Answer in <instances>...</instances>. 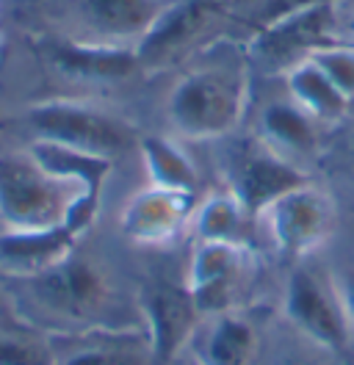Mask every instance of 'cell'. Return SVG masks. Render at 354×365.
I'll return each mask as SVG.
<instances>
[{"label":"cell","mask_w":354,"mask_h":365,"mask_svg":"<svg viewBox=\"0 0 354 365\" xmlns=\"http://www.w3.org/2000/svg\"><path fill=\"white\" fill-rule=\"evenodd\" d=\"M172 0H81V17L97 42L136 45Z\"/></svg>","instance_id":"cell-15"},{"label":"cell","mask_w":354,"mask_h":365,"mask_svg":"<svg viewBox=\"0 0 354 365\" xmlns=\"http://www.w3.org/2000/svg\"><path fill=\"white\" fill-rule=\"evenodd\" d=\"M246 75L230 67H202L177 81L169 100L166 116L177 136L208 141L230 136L246 111Z\"/></svg>","instance_id":"cell-1"},{"label":"cell","mask_w":354,"mask_h":365,"mask_svg":"<svg viewBox=\"0 0 354 365\" xmlns=\"http://www.w3.org/2000/svg\"><path fill=\"white\" fill-rule=\"evenodd\" d=\"M191 346L199 365H252L258 332L243 316L230 310L202 321Z\"/></svg>","instance_id":"cell-16"},{"label":"cell","mask_w":354,"mask_h":365,"mask_svg":"<svg viewBox=\"0 0 354 365\" xmlns=\"http://www.w3.org/2000/svg\"><path fill=\"white\" fill-rule=\"evenodd\" d=\"M0 365H53V354L34 338L0 332Z\"/></svg>","instance_id":"cell-25"},{"label":"cell","mask_w":354,"mask_h":365,"mask_svg":"<svg viewBox=\"0 0 354 365\" xmlns=\"http://www.w3.org/2000/svg\"><path fill=\"white\" fill-rule=\"evenodd\" d=\"M84 232L72 225L59 227H6L0 232V272L14 279H36L75 252Z\"/></svg>","instance_id":"cell-13"},{"label":"cell","mask_w":354,"mask_h":365,"mask_svg":"<svg viewBox=\"0 0 354 365\" xmlns=\"http://www.w3.org/2000/svg\"><path fill=\"white\" fill-rule=\"evenodd\" d=\"M349 34L354 36V14H352V20H349Z\"/></svg>","instance_id":"cell-28"},{"label":"cell","mask_w":354,"mask_h":365,"mask_svg":"<svg viewBox=\"0 0 354 365\" xmlns=\"http://www.w3.org/2000/svg\"><path fill=\"white\" fill-rule=\"evenodd\" d=\"M249 279H252L249 247L197 241L186 272V288L191 291L205 319L236 310Z\"/></svg>","instance_id":"cell-10"},{"label":"cell","mask_w":354,"mask_h":365,"mask_svg":"<svg viewBox=\"0 0 354 365\" xmlns=\"http://www.w3.org/2000/svg\"><path fill=\"white\" fill-rule=\"evenodd\" d=\"M227 180V191L246 207L249 216L261 219L266 207L274 205L280 197L310 182V175L299 163L288 160L266 141L255 138L233 155Z\"/></svg>","instance_id":"cell-9"},{"label":"cell","mask_w":354,"mask_h":365,"mask_svg":"<svg viewBox=\"0 0 354 365\" xmlns=\"http://www.w3.org/2000/svg\"><path fill=\"white\" fill-rule=\"evenodd\" d=\"M34 297L44 310L72 321H86L97 316L111 299V285L106 272L81 255H69L64 263L44 272L36 279H28Z\"/></svg>","instance_id":"cell-11"},{"label":"cell","mask_w":354,"mask_h":365,"mask_svg":"<svg viewBox=\"0 0 354 365\" xmlns=\"http://www.w3.org/2000/svg\"><path fill=\"white\" fill-rule=\"evenodd\" d=\"M138 153L144 160L150 185L183 191V194H197L199 169L177 141L166 136H144L138 138Z\"/></svg>","instance_id":"cell-21"},{"label":"cell","mask_w":354,"mask_h":365,"mask_svg":"<svg viewBox=\"0 0 354 365\" xmlns=\"http://www.w3.org/2000/svg\"><path fill=\"white\" fill-rule=\"evenodd\" d=\"M194 210L197 194L147 185L128 200L119 216V227L122 235L138 247H163L175 241L186 227H191Z\"/></svg>","instance_id":"cell-12"},{"label":"cell","mask_w":354,"mask_h":365,"mask_svg":"<svg viewBox=\"0 0 354 365\" xmlns=\"http://www.w3.org/2000/svg\"><path fill=\"white\" fill-rule=\"evenodd\" d=\"M285 316L305 338L330 351L346 349L354 338L335 279L315 269H296L290 274L285 285Z\"/></svg>","instance_id":"cell-8"},{"label":"cell","mask_w":354,"mask_h":365,"mask_svg":"<svg viewBox=\"0 0 354 365\" xmlns=\"http://www.w3.org/2000/svg\"><path fill=\"white\" fill-rule=\"evenodd\" d=\"M261 141L299 163V158H310L318 150V122L293 100H274L261 114Z\"/></svg>","instance_id":"cell-18"},{"label":"cell","mask_w":354,"mask_h":365,"mask_svg":"<svg viewBox=\"0 0 354 365\" xmlns=\"http://www.w3.org/2000/svg\"><path fill=\"white\" fill-rule=\"evenodd\" d=\"M310 61L321 69L354 106V45H340V42L327 45L315 50L310 56Z\"/></svg>","instance_id":"cell-24"},{"label":"cell","mask_w":354,"mask_h":365,"mask_svg":"<svg viewBox=\"0 0 354 365\" xmlns=\"http://www.w3.org/2000/svg\"><path fill=\"white\" fill-rule=\"evenodd\" d=\"M252 219L255 216H249L246 207L230 191H213L202 202H197V210L191 216V230H194L197 241L249 247Z\"/></svg>","instance_id":"cell-19"},{"label":"cell","mask_w":354,"mask_h":365,"mask_svg":"<svg viewBox=\"0 0 354 365\" xmlns=\"http://www.w3.org/2000/svg\"><path fill=\"white\" fill-rule=\"evenodd\" d=\"M28 155L36 160L47 175L81 188L84 194L97 197V200H100L103 185L113 169V158L91 155V153L66 147V144H56V141H44V138H34V144L28 147Z\"/></svg>","instance_id":"cell-17"},{"label":"cell","mask_w":354,"mask_h":365,"mask_svg":"<svg viewBox=\"0 0 354 365\" xmlns=\"http://www.w3.org/2000/svg\"><path fill=\"white\" fill-rule=\"evenodd\" d=\"M233 20V0H172L133 45L141 72L166 69L191 56Z\"/></svg>","instance_id":"cell-4"},{"label":"cell","mask_w":354,"mask_h":365,"mask_svg":"<svg viewBox=\"0 0 354 365\" xmlns=\"http://www.w3.org/2000/svg\"><path fill=\"white\" fill-rule=\"evenodd\" d=\"M261 219L268 227L274 247L288 260H302L315 250H321L332 238L335 200L310 180L266 207Z\"/></svg>","instance_id":"cell-6"},{"label":"cell","mask_w":354,"mask_h":365,"mask_svg":"<svg viewBox=\"0 0 354 365\" xmlns=\"http://www.w3.org/2000/svg\"><path fill=\"white\" fill-rule=\"evenodd\" d=\"M50 58L66 78L84 83H119L141 72L131 45L97 39H56L50 45Z\"/></svg>","instance_id":"cell-14"},{"label":"cell","mask_w":354,"mask_h":365,"mask_svg":"<svg viewBox=\"0 0 354 365\" xmlns=\"http://www.w3.org/2000/svg\"><path fill=\"white\" fill-rule=\"evenodd\" d=\"M285 86L288 94H290L288 100H293L315 122H340L354 108L352 100L338 89L310 58L305 64L285 72Z\"/></svg>","instance_id":"cell-20"},{"label":"cell","mask_w":354,"mask_h":365,"mask_svg":"<svg viewBox=\"0 0 354 365\" xmlns=\"http://www.w3.org/2000/svg\"><path fill=\"white\" fill-rule=\"evenodd\" d=\"M169 365H199V363L194 360V357H186V354H180V357H177V360H172Z\"/></svg>","instance_id":"cell-27"},{"label":"cell","mask_w":354,"mask_h":365,"mask_svg":"<svg viewBox=\"0 0 354 365\" xmlns=\"http://www.w3.org/2000/svg\"><path fill=\"white\" fill-rule=\"evenodd\" d=\"M28 125L36 138L66 144L103 158H116L133 144H138L136 130L122 116L81 100L36 103L28 108Z\"/></svg>","instance_id":"cell-3"},{"label":"cell","mask_w":354,"mask_h":365,"mask_svg":"<svg viewBox=\"0 0 354 365\" xmlns=\"http://www.w3.org/2000/svg\"><path fill=\"white\" fill-rule=\"evenodd\" d=\"M138 310L155 365H169L186 354L205 321L186 282L172 279H150L138 294Z\"/></svg>","instance_id":"cell-7"},{"label":"cell","mask_w":354,"mask_h":365,"mask_svg":"<svg viewBox=\"0 0 354 365\" xmlns=\"http://www.w3.org/2000/svg\"><path fill=\"white\" fill-rule=\"evenodd\" d=\"M78 197H84L81 188L47 175L28 153L0 155V219L6 227L39 230L69 225Z\"/></svg>","instance_id":"cell-2"},{"label":"cell","mask_w":354,"mask_h":365,"mask_svg":"<svg viewBox=\"0 0 354 365\" xmlns=\"http://www.w3.org/2000/svg\"><path fill=\"white\" fill-rule=\"evenodd\" d=\"M53 365H155L144 329L138 332H111L103 341L69 349L53 357Z\"/></svg>","instance_id":"cell-22"},{"label":"cell","mask_w":354,"mask_h":365,"mask_svg":"<svg viewBox=\"0 0 354 365\" xmlns=\"http://www.w3.org/2000/svg\"><path fill=\"white\" fill-rule=\"evenodd\" d=\"M335 285H338L340 302H343V307H346V316H349L352 329H354V266L340 274V277L335 279Z\"/></svg>","instance_id":"cell-26"},{"label":"cell","mask_w":354,"mask_h":365,"mask_svg":"<svg viewBox=\"0 0 354 365\" xmlns=\"http://www.w3.org/2000/svg\"><path fill=\"white\" fill-rule=\"evenodd\" d=\"M338 42V9L335 0H315L283 20L266 25L263 31L252 34L249 39V58L252 64L274 75L290 72L305 64L315 50Z\"/></svg>","instance_id":"cell-5"},{"label":"cell","mask_w":354,"mask_h":365,"mask_svg":"<svg viewBox=\"0 0 354 365\" xmlns=\"http://www.w3.org/2000/svg\"><path fill=\"white\" fill-rule=\"evenodd\" d=\"M315 3V0H233V20L230 25L243 23L252 28V34L263 31L266 25L283 20L285 14Z\"/></svg>","instance_id":"cell-23"}]
</instances>
